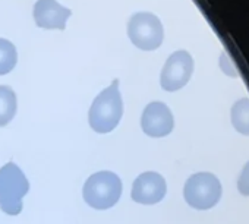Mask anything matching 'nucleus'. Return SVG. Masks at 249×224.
<instances>
[{"label": "nucleus", "mask_w": 249, "mask_h": 224, "mask_svg": "<svg viewBox=\"0 0 249 224\" xmlns=\"http://www.w3.org/2000/svg\"><path fill=\"white\" fill-rule=\"evenodd\" d=\"M17 47L5 38H0V75H6L17 66Z\"/></svg>", "instance_id": "f8f14e48"}, {"label": "nucleus", "mask_w": 249, "mask_h": 224, "mask_svg": "<svg viewBox=\"0 0 249 224\" xmlns=\"http://www.w3.org/2000/svg\"><path fill=\"white\" fill-rule=\"evenodd\" d=\"M128 37L141 50L151 52L161 46L164 38L163 24L151 12H138L128 22Z\"/></svg>", "instance_id": "39448f33"}, {"label": "nucleus", "mask_w": 249, "mask_h": 224, "mask_svg": "<svg viewBox=\"0 0 249 224\" xmlns=\"http://www.w3.org/2000/svg\"><path fill=\"white\" fill-rule=\"evenodd\" d=\"M237 190L243 196H249V161L242 169L239 179H237Z\"/></svg>", "instance_id": "ddd939ff"}, {"label": "nucleus", "mask_w": 249, "mask_h": 224, "mask_svg": "<svg viewBox=\"0 0 249 224\" xmlns=\"http://www.w3.org/2000/svg\"><path fill=\"white\" fill-rule=\"evenodd\" d=\"M223 193L220 180L208 172L192 174L183 188V196L189 207L195 209H210L218 204Z\"/></svg>", "instance_id": "20e7f679"}, {"label": "nucleus", "mask_w": 249, "mask_h": 224, "mask_svg": "<svg viewBox=\"0 0 249 224\" xmlns=\"http://www.w3.org/2000/svg\"><path fill=\"white\" fill-rule=\"evenodd\" d=\"M220 68L223 69V72H224L226 75L237 76L236 66H234V63L231 62V59H230L226 53H223V54H221V59H220Z\"/></svg>", "instance_id": "4468645a"}, {"label": "nucleus", "mask_w": 249, "mask_h": 224, "mask_svg": "<svg viewBox=\"0 0 249 224\" xmlns=\"http://www.w3.org/2000/svg\"><path fill=\"white\" fill-rule=\"evenodd\" d=\"M123 115V101L119 91V81L114 79L110 86L103 89L92 101L88 113V122L97 134H108L116 129Z\"/></svg>", "instance_id": "f257e3e1"}, {"label": "nucleus", "mask_w": 249, "mask_h": 224, "mask_svg": "<svg viewBox=\"0 0 249 224\" xmlns=\"http://www.w3.org/2000/svg\"><path fill=\"white\" fill-rule=\"evenodd\" d=\"M17 94L8 85H0V128L11 123L17 115Z\"/></svg>", "instance_id": "9d476101"}, {"label": "nucleus", "mask_w": 249, "mask_h": 224, "mask_svg": "<svg viewBox=\"0 0 249 224\" xmlns=\"http://www.w3.org/2000/svg\"><path fill=\"white\" fill-rule=\"evenodd\" d=\"M71 14V9L60 5L57 0H37L33 11L37 27L60 31L66 28V21L69 19Z\"/></svg>", "instance_id": "1a4fd4ad"}, {"label": "nucleus", "mask_w": 249, "mask_h": 224, "mask_svg": "<svg viewBox=\"0 0 249 224\" xmlns=\"http://www.w3.org/2000/svg\"><path fill=\"white\" fill-rule=\"evenodd\" d=\"M230 119L233 128L239 134L249 135V98H240L233 104Z\"/></svg>", "instance_id": "9b49d317"}, {"label": "nucleus", "mask_w": 249, "mask_h": 224, "mask_svg": "<svg viewBox=\"0 0 249 224\" xmlns=\"http://www.w3.org/2000/svg\"><path fill=\"white\" fill-rule=\"evenodd\" d=\"M123 185L120 177L108 170H101L91 174L84 188V201L94 209H108L114 207L122 196Z\"/></svg>", "instance_id": "f03ea898"}, {"label": "nucleus", "mask_w": 249, "mask_h": 224, "mask_svg": "<svg viewBox=\"0 0 249 224\" xmlns=\"http://www.w3.org/2000/svg\"><path fill=\"white\" fill-rule=\"evenodd\" d=\"M30 190L24 172L12 161L0 167V209L8 215L22 211V199Z\"/></svg>", "instance_id": "7ed1b4c3"}, {"label": "nucleus", "mask_w": 249, "mask_h": 224, "mask_svg": "<svg viewBox=\"0 0 249 224\" xmlns=\"http://www.w3.org/2000/svg\"><path fill=\"white\" fill-rule=\"evenodd\" d=\"M192 72H194L192 56L185 50L175 52L173 54H170V57L166 60L163 66L160 75L161 88L169 92L179 91L189 82Z\"/></svg>", "instance_id": "423d86ee"}, {"label": "nucleus", "mask_w": 249, "mask_h": 224, "mask_svg": "<svg viewBox=\"0 0 249 224\" xmlns=\"http://www.w3.org/2000/svg\"><path fill=\"white\" fill-rule=\"evenodd\" d=\"M167 192L164 177L157 172H145L140 174L132 185V199L142 205H154L160 202Z\"/></svg>", "instance_id": "6e6552de"}, {"label": "nucleus", "mask_w": 249, "mask_h": 224, "mask_svg": "<svg viewBox=\"0 0 249 224\" xmlns=\"http://www.w3.org/2000/svg\"><path fill=\"white\" fill-rule=\"evenodd\" d=\"M141 128L144 134L151 138L167 137L175 128V119L172 110L161 101L150 103L142 111Z\"/></svg>", "instance_id": "0eeeda50"}]
</instances>
